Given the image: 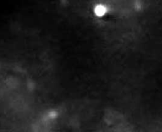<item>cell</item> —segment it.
<instances>
[{"label":"cell","mask_w":162,"mask_h":132,"mask_svg":"<svg viewBox=\"0 0 162 132\" xmlns=\"http://www.w3.org/2000/svg\"><path fill=\"white\" fill-rule=\"evenodd\" d=\"M95 12L97 16H103L106 12V8L103 5H97L95 7Z\"/></svg>","instance_id":"obj_1"}]
</instances>
